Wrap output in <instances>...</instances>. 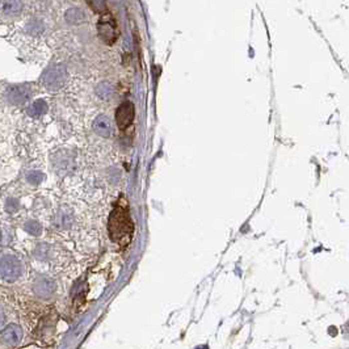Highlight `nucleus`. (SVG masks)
Masks as SVG:
<instances>
[{"label": "nucleus", "instance_id": "f257e3e1", "mask_svg": "<svg viewBox=\"0 0 349 349\" xmlns=\"http://www.w3.org/2000/svg\"><path fill=\"white\" fill-rule=\"evenodd\" d=\"M108 231L110 240L120 248H126L131 242L134 233V223L129 212V205L124 196L118 198L110 213Z\"/></svg>", "mask_w": 349, "mask_h": 349}, {"label": "nucleus", "instance_id": "f03ea898", "mask_svg": "<svg viewBox=\"0 0 349 349\" xmlns=\"http://www.w3.org/2000/svg\"><path fill=\"white\" fill-rule=\"evenodd\" d=\"M97 32L101 41L106 45H113L120 37V29L117 20L109 11L102 12L97 22Z\"/></svg>", "mask_w": 349, "mask_h": 349}, {"label": "nucleus", "instance_id": "7ed1b4c3", "mask_svg": "<svg viewBox=\"0 0 349 349\" xmlns=\"http://www.w3.org/2000/svg\"><path fill=\"white\" fill-rule=\"evenodd\" d=\"M22 275V263L16 255L4 254L0 256V277L5 282L17 281Z\"/></svg>", "mask_w": 349, "mask_h": 349}, {"label": "nucleus", "instance_id": "20e7f679", "mask_svg": "<svg viewBox=\"0 0 349 349\" xmlns=\"http://www.w3.org/2000/svg\"><path fill=\"white\" fill-rule=\"evenodd\" d=\"M134 121V105L133 102H122L116 110V122L121 131H126Z\"/></svg>", "mask_w": 349, "mask_h": 349}, {"label": "nucleus", "instance_id": "39448f33", "mask_svg": "<svg viewBox=\"0 0 349 349\" xmlns=\"http://www.w3.org/2000/svg\"><path fill=\"white\" fill-rule=\"evenodd\" d=\"M66 79V68L63 66H53L45 71L42 75L43 85L49 89H58L64 83Z\"/></svg>", "mask_w": 349, "mask_h": 349}, {"label": "nucleus", "instance_id": "423d86ee", "mask_svg": "<svg viewBox=\"0 0 349 349\" xmlns=\"http://www.w3.org/2000/svg\"><path fill=\"white\" fill-rule=\"evenodd\" d=\"M32 87L30 84H16L9 87L7 91V97L8 101L13 104V105H21V104H25L30 99L32 96Z\"/></svg>", "mask_w": 349, "mask_h": 349}, {"label": "nucleus", "instance_id": "0eeeda50", "mask_svg": "<svg viewBox=\"0 0 349 349\" xmlns=\"http://www.w3.org/2000/svg\"><path fill=\"white\" fill-rule=\"evenodd\" d=\"M22 339V330L17 325H9L4 328L0 335V343L5 347H16L20 344Z\"/></svg>", "mask_w": 349, "mask_h": 349}, {"label": "nucleus", "instance_id": "6e6552de", "mask_svg": "<svg viewBox=\"0 0 349 349\" xmlns=\"http://www.w3.org/2000/svg\"><path fill=\"white\" fill-rule=\"evenodd\" d=\"M33 293L38 298H50L53 296L54 290H55V285L50 279H46L43 276H39L33 282Z\"/></svg>", "mask_w": 349, "mask_h": 349}, {"label": "nucleus", "instance_id": "1a4fd4ad", "mask_svg": "<svg viewBox=\"0 0 349 349\" xmlns=\"http://www.w3.org/2000/svg\"><path fill=\"white\" fill-rule=\"evenodd\" d=\"M22 9V0H0V11L5 14H17Z\"/></svg>", "mask_w": 349, "mask_h": 349}, {"label": "nucleus", "instance_id": "9d476101", "mask_svg": "<svg viewBox=\"0 0 349 349\" xmlns=\"http://www.w3.org/2000/svg\"><path fill=\"white\" fill-rule=\"evenodd\" d=\"M93 129L97 134L102 135V137H108L112 133V127H110V122L108 120V117L99 116L93 122Z\"/></svg>", "mask_w": 349, "mask_h": 349}, {"label": "nucleus", "instance_id": "9b49d317", "mask_svg": "<svg viewBox=\"0 0 349 349\" xmlns=\"http://www.w3.org/2000/svg\"><path fill=\"white\" fill-rule=\"evenodd\" d=\"M28 114L30 117H39L47 112V104L43 100H37L28 108Z\"/></svg>", "mask_w": 349, "mask_h": 349}, {"label": "nucleus", "instance_id": "f8f14e48", "mask_svg": "<svg viewBox=\"0 0 349 349\" xmlns=\"http://www.w3.org/2000/svg\"><path fill=\"white\" fill-rule=\"evenodd\" d=\"M24 230L26 231L28 234H30V235H39L41 234V231H42V226L39 225L37 221H28V222H25L24 225Z\"/></svg>", "mask_w": 349, "mask_h": 349}, {"label": "nucleus", "instance_id": "ddd939ff", "mask_svg": "<svg viewBox=\"0 0 349 349\" xmlns=\"http://www.w3.org/2000/svg\"><path fill=\"white\" fill-rule=\"evenodd\" d=\"M87 4H88L91 9L93 12H97V13L101 14L102 12L108 11L105 5V0H87Z\"/></svg>", "mask_w": 349, "mask_h": 349}, {"label": "nucleus", "instance_id": "4468645a", "mask_svg": "<svg viewBox=\"0 0 349 349\" xmlns=\"http://www.w3.org/2000/svg\"><path fill=\"white\" fill-rule=\"evenodd\" d=\"M43 177L45 176H43L41 172L33 171V172H29L28 175H26V180L30 184H33V185H38V184L43 180Z\"/></svg>", "mask_w": 349, "mask_h": 349}, {"label": "nucleus", "instance_id": "2eb2a0df", "mask_svg": "<svg viewBox=\"0 0 349 349\" xmlns=\"http://www.w3.org/2000/svg\"><path fill=\"white\" fill-rule=\"evenodd\" d=\"M18 208H20V204H18V201L16 198H8L7 202H5V210H7L9 214H13V213L17 212Z\"/></svg>", "mask_w": 349, "mask_h": 349}, {"label": "nucleus", "instance_id": "dca6fc26", "mask_svg": "<svg viewBox=\"0 0 349 349\" xmlns=\"http://www.w3.org/2000/svg\"><path fill=\"white\" fill-rule=\"evenodd\" d=\"M26 30L28 32H30V33H33V32H39L41 29H42V24L38 21V20H35V18H32L30 21L28 22V25H26Z\"/></svg>", "mask_w": 349, "mask_h": 349}, {"label": "nucleus", "instance_id": "f3484780", "mask_svg": "<svg viewBox=\"0 0 349 349\" xmlns=\"http://www.w3.org/2000/svg\"><path fill=\"white\" fill-rule=\"evenodd\" d=\"M4 323H5V315L1 310H0V330L4 327Z\"/></svg>", "mask_w": 349, "mask_h": 349}, {"label": "nucleus", "instance_id": "a211bd4d", "mask_svg": "<svg viewBox=\"0 0 349 349\" xmlns=\"http://www.w3.org/2000/svg\"><path fill=\"white\" fill-rule=\"evenodd\" d=\"M4 237H5V234H4L3 230L0 229V246L4 243Z\"/></svg>", "mask_w": 349, "mask_h": 349}]
</instances>
